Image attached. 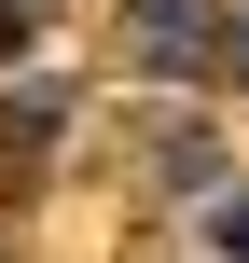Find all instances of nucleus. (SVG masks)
Returning <instances> with one entry per match:
<instances>
[{
    "label": "nucleus",
    "instance_id": "obj_1",
    "mask_svg": "<svg viewBox=\"0 0 249 263\" xmlns=\"http://www.w3.org/2000/svg\"><path fill=\"white\" fill-rule=\"evenodd\" d=\"M222 250H249V208H222Z\"/></svg>",
    "mask_w": 249,
    "mask_h": 263
}]
</instances>
